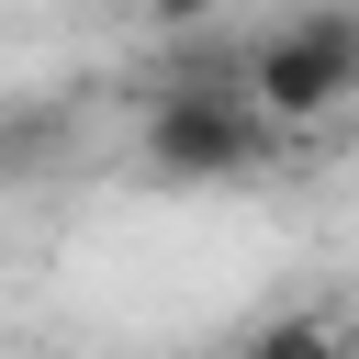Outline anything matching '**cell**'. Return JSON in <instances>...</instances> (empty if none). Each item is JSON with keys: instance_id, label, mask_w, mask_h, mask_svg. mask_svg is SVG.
Returning <instances> with one entry per match:
<instances>
[{"instance_id": "4", "label": "cell", "mask_w": 359, "mask_h": 359, "mask_svg": "<svg viewBox=\"0 0 359 359\" xmlns=\"http://www.w3.org/2000/svg\"><path fill=\"white\" fill-rule=\"evenodd\" d=\"M135 11H146V22H157V34H202V22H213V11H224V0H135Z\"/></svg>"}, {"instance_id": "1", "label": "cell", "mask_w": 359, "mask_h": 359, "mask_svg": "<svg viewBox=\"0 0 359 359\" xmlns=\"http://www.w3.org/2000/svg\"><path fill=\"white\" fill-rule=\"evenodd\" d=\"M135 146H146V180H168V191H236L280 157V123L247 101V67H180V79H157Z\"/></svg>"}, {"instance_id": "3", "label": "cell", "mask_w": 359, "mask_h": 359, "mask_svg": "<svg viewBox=\"0 0 359 359\" xmlns=\"http://www.w3.org/2000/svg\"><path fill=\"white\" fill-rule=\"evenodd\" d=\"M236 359H359V337H337L325 314H269Z\"/></svg>"}, {"instance_id": "2", "label": "cell", "mask_w": 359, "mask_h": 359, "mask_svg": "<svg viewBox=\"0 0 359 359\" xmlns=\"http://www.w3.org/2000/svg\"><path fill=\"white\" fill-rule=\"evenodd\" d=\"M247 101L292 135V123H337L359 101V0H314L269 34H247Z\"/></svg>"}]
</instances>
